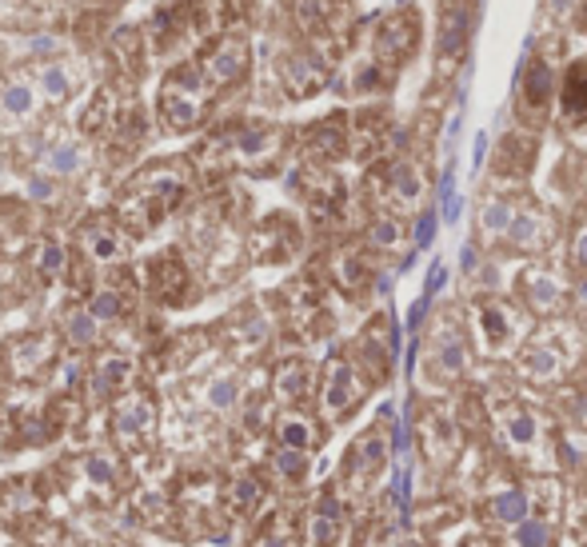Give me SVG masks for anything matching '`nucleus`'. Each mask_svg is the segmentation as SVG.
Listing matches in <instances>:
<instances>
[{
	"label": "nucleus",
	"mask_w": 587,
	"mask_h": 547,
	"mask_svg": "<svg viewBox=\"0 0 587 547\" xmlns=\"http://www.w3.org/2000/svg\"><path fill=\"white\" fill-rule=\"evenodd\" d=\"M496 432H499V443L507 448V456L520 459L524 467L532 472H543L551 467V440H548V424L532 412L520 400H507V404L496 408Z\"/></svg>",
	"instance_id": "1"
},
{
	"label": "nucleus",
	"mask_w": 587,
	"mask_h": 547,
	"mask_svg": "<svg viewBox=\"0 0 587 547\" xmlns=\"http://www.w3.org/2000/svg\"><path fill=\"white\" fill-rule=\"evenodd\" d=\"M180 200H184V181L172 176L168 168H156V173H144L132 181V188L124 192L121 216L129 220L136 232H144V228H152L164 212H172Z\"/></svg>",
	"instance_id": "2"
},
{
	"label": "nucleus",
	"mask_w": 587,
	"mask_h": 547,
	"mask_svg": "<svg viewBox=\"0 0 587 547\" xmlns=\"http://www.w3.org/2000/svg\"><path fill=\"white\" fill-rule=\"evenodd\" d=\"M391 420V408L380 412V420L360 435V440L348 448V459H344V484L352 492H368V484L376 480L380 472L388 467V456H391V443L384 435V424Z\"/></svg>",
	"instance_id": "3"
},
{
	"label": "nucleus",
	"mask_w": 587,
	"mask_h": 547,
	"mask_svg": "<svg viewBox=\"0 0 587 547\" xmlns=\"http://www.w3.org/2000/svg\"><path fill=\"white\" fill-rule=\"evenodd\" d=\"M200 72L189 64V68H172L160 88V116L172 132H189V128L200 124L204 116V100H200Z\"/></svg>",
	"instance_id": "4"
},
{
	"label": "nucleus",
	"mask_w": 587,
	"mask_h": 547,
	"mask_svg": "<svg viewBox=\"0 0 587 547\" xmlns=\"http://www.w3.org/2000/svg\"><path fill=\"white\" fill-rule=\"evenodd\" d=\"M364 388H368V383L360 380L356 364L344 360V356H336L324 372V391H320V412H324V420H344V416L364 400Z\"/></svg>",
	"instance_id": "5"
},
{
	"label": "nucleus",
	"mask_w": 587,
	"mask_h": 547,
	"mask_svg": "<svg viewBox=\"0 0 587 547\" xmlns=\"http://www.w3.org/2000/svg\"><path fill=\"white\" fill-rule=\"evenodd\" d=\"M472 324H475V336H480L483 352H491V356L516 348V340H520L516 312H512V304H504V300H480L472 307Z\"/></svg>",
	"instance_id": "6"
},
{
	"label": "nucleus",
	"mask_w": 587,
	"mask_h": 547,
	"mask_svg": "<svg viewBox=\"0 0 587 547\" xmlns=\"http://www.w3.org/2000/svg\"><path fill=\"white\" fill-rule=\"evenodd\" d=\"M396 344H399V336H396V324H391V316H376V320L364 328L356 352H360V367L368 372L372 383L388 380L391 360H396Z\"/></svg>",
	"instance_id": "7"
},
{
	"label": "nucleus",
	"mask_w": 587,
	"mask_h": 547,
	"mask_svg": "<svg viewBox=\"0 0 587 547\" xmlns=\"http://www.w3.org/2000/svg\"><path fill=\"white\" fill-rule=\"evenodd\" d=\"M420 45V24H415L412 13H391L384 16V24L376 29V64H399L415 53Z\"/></svg>",
	"instance_id": "8"
},
{
	"label": "nucleus",
	"mask_w": 587,
	"mask_h": 547,
	"mask_svg": "<svg viewBox=\"0 0 587 547\" xmlns=\"http://www.w3.org/2000/svg\"><path fill=\"white\" fill-rule=\"evenodd\" d=\"M520 296H524V304L532 307V312L556 316V312H564L567 307V296L572 292H567V284L551 268H527L520 276Z\"/></svg>",
	"instance_id": "9"
},
{
	"label": "nucleus",
	"mask_w": 587,
	"mask_h": 547,
	"mask_svg": "<svg viewBox=\"0 0 587 547\" xmlns=\"http://www.w3.org/2000/svg\"><path fill=\"white\" fill-rule=\"evenodd\" d=\"M483 519H488L491 527H504V532H516V527L524 524V519H532V492L520 484H507L499 487V492H491L488 500H483Z\"/></svg>",
	"instance_id": "10"
},
{
	"label": "nucleus",
	"mask_w": 587,
	"mask_h": 547,
	"mask_svg": "<svg viewBox=\"0 0 587 547\" xmlns=\"http://www.w3.org/2000/svg\"><path fill=\"white\" fill-rule=\"evenodd\" d=\"M551 97H556V68H551L543 56H532L520 76V108L524 116H543L551 108Z\"/></svg>",
	"instance_id": "11"
},
{
	"label": "nucleus",
	"mask_w": 587,
	"mask_h": 547,
	"mask_svg": "<svg viewBox=\"0 0 587 547\" xmlns=\"http://www.w3.org/2000/svg\"><path fill=\"white\" fill-rule=\"evenodd\" d=\"M464 367H467L464 336H459V328H452V320H444L440 332L432 336V375L440 383H452L456 375H464Z\"/></svg>",
	"instance_id": "12"
},
{
	"label": "nucleus",
	"mask_w": 587,
	"mask_h": 547,
	"mask_svg": "<svg viewBox=\"0 0 587 547\" xmlns=\"http://www.w3.org/2000/svg\"><path fill=\"white\" fill-rule=\"evenodd\" d=\"M551 240H556V220L543 216L540 208H520L507 228V244L520 248V252H543Z\"/></svg>",
	"instance_id": "13"
},
{
	"label": "nucleus",
	"mask_w": 587,
	"mask_h": 547,
	"mask_svg": "<svg viewBox=\"0 0 587 547\" xmlns=\"http://www.w3.org/2000/svg\"><path fill=\"white\" fill-rule=\"evenodd\" d=\"M244 72H248V53H244L240 40H228L224 48H216V53L204 61V80L216 84V88H228V84L244 80Z\"/></svg>",
	"instance_id": "14"
},
{
	"label": "nucleus",
	"mask_w": 587,
	"mask_h": 547,
	"mask_svg": "<svg viewBox=\"0 0 587 547\" xmlns=\"http://www.w3.org/2000/svg\"><path fill=\"white\" fill-rule=\"evenodd\" d=\"M152 276V296L164 304H184L189 300V268H184L176 256H164L148 268Z\"/></svg>",
	"instance_id": "15"
},
{
	"label": "nucleus",
	"mask_w": 587,
	"mask_h": 547,
	"mask_svg": "<svg viewBox=\"0 0 587 547\" xmlns=\"http://www.w3.org/2000/svg\"><path fill=\"white\" fill-rule=\"evenodd\" d=\"M340 527H344V508H340L336 495L324 492L316 500V508H312V516H308V540H312V547H336L340 543Z\"/></svg>",
	"instance_id": "16"
},
{
	"label": "nucleus",
	"mask_w": 587,
	"mask_h": 547,
	"mask_svg": "<svg viewBox=\"0 0 587 547\" xmlns=\"http://www.w3.org/2000/svg\"><path fill=\"white\" fill-rule=\"evenodd\" d=\"M280 76H284L288 97H312V92L324 88V64L312 61V56L296 53L280 64Z\"/></svg>",
	"instance_id": "17"
},
{
	"label": "nucleus",
	"mask_w": 587,
	"mask_h": 547,
	"mask_svg": "<svg viewBox=\"0 0 587 547\" xmlns=\"http://www.w3.org/2000/svg\"><path fill=\"white\" fill-rule=\"evenodd\" d=\"M516 367H520L524 380L532 383H551L564 375V352L551 344H532L520 352V360H516Z\"/></svg>",
	"instance_id": "18"
},
{
	"label": "nucleus",
	"mask_w": 587,
	"mask_h": 547,
	"mask_svg": "<svg viewBox=\"0 0 587 547\" xmlns=\"http://www.w3.org/2000/svg\"><path fill=\"white\" fill-rule=\"evenodd\" d=\"M152 420H156V412H152L148 400L140 396H129L124 404H116L113 412V432L121 443H136L144 432H152Z\"/></svg>",
	"instance_id": "19"
},
{
	"label": "nucleus",
	"mask_w": 587,
	"mask_h": 547,
	"mask_svg": "<svg viewBox=\"0 0 587 547\" xmlns=\"http://www.w3.org/2000/svg\"><path fill=\"white\" fill-rule=\"evenodd\" d=\"M420 435H423V448H428V456L436 459V464H448V459L459 451V427L440 412L428 416V424L420 427Z\"/></svg>",
	"instance_id": "20"
},
{
	"label": "nucleus",
	"mask_w": 587,
	"mask_h": 547,
	"mask_svg": "<svg viewBox=\"0 0 587 547\" xmlns=\"http://www.w3.org/2000/svg\"><path fill=\"white\" fill-rule=\"evenodd\" d=\"M559 113L564 121H587V64L575 61L564 72V84H559Z\"/></svg>",
	"instance_id": "21"
},
{
	"label": "nucleus",
	"mask_w": 587,
	"mask_h": 547,
	"mask_svg": "<svg viewBox=\"0 0 587 547\" xmlns=\"http://www.w3.org/2000/svg\"><path fill=\"white\" fill-rule=\"evenodd\" d=\"M388 200H396L399 208H412V204H420L423 196V173L412 164V160H396V164L388 168Z\"/></svg>",
	"instance_id": "22"
},
{
	"label": "nucleus",
	"mask_w": 587,
	"mask_h": 547,
	"mask_svg": "<svg viewBox=\"0 0 587 547\" xmlns=\"http://www.w3.org/2000/svg\"><path fill=\"white\" fill-rule=\"evenodd\" d=\"M535 160V140L524 132H512L499 140V152H496V173L504 176H524Z\"/></svg>",
	"instance_id": "23"
},
{
	"label": "nucleus",
	"mask_w": 587,
	"mask_h": 547,
	"mask_svg": "<svg viewBox=\"0 0 587 547\" xmlns=\"http://www.w3.org/2000/svg\"><path fill=\"white\" fill-rule=\"evenodd\" d=\"M472 32V8L467 4H448L444 21H440V56H459Z\"/></svg>",
	"instance_id": "24"
},
{
	"label": "nucleus",
	"mask_w": 587,
	"mask_h": 547,
	"mask_svg": "<svg viewBox=\"0 0 587 547\" xmlns=\"http://www.w3.org/2000/svg\"><path fill=\"white\" fill-rule=\"evenodd\" d=\"M276 443H280V448L312 451L320 443V432H316V424H312L308 416L288 412V416H280V420H276Z\"/></svg>",
	"instance_id": "25"
},
{
	"label": "nucleus",
	"mask_w": 587,
	"mask_h": 547,
	"mask_svg": "<svg viewBox=\"0 0 587 547\" xmlns=\"http://www.w3.org/2000/svg\"><path fill=\"white\" fill-rule=\"evenodd\" d=\"M516 212H520V204L504 200V196H491V200H483V208H480V232H483V240H507V228H512Z\"/></svg>",
	"instance_id": "26"
},
{
	"label": "nucleus",
	"mask_w": 587,
	"mask_h": 547,
	"mask_svg": "<svg viewBox=\"0 0 587 547\" xmlns=\"http://www.w3.org/2000/svg\"><path fill=\"white\" fill-rule=\"evenodd\" d=\"M308 391H312V367L308 364H304V360L280 364V372H276V396L280 400H288V404H300Z\"/></svg>",
	"instance_id": "27"
},
{
	"label": "nucleus",
	"mask_w": 587,
	"mask_h": 547,
	"mask_svg": "<svg viewBox=\"0 0 587 547\" xmlns=\"http://www.w3.org/2000/svg\"><path fill=\"white\" fill-rule=\"evenodd\" d=\"M336 284L344 288L348 296H360L364 288L372 284V264L364 260L360 252H340L336 256Z\"/></svg>",
	"instance_id": "28"
},
{
	"label": "nucleus",
	"mask_w": 587,
	"mask_h": 547,
	"mask_svg": "<svg viewBox=\"0 0 587 547\" xmlns=\"http://www.w3.org/2000/svg\"><path fill=\"white\" fill-rule=\"evenodd\" d=\"M556 543V519L551 516H532L512 532V547H551Z\"/></svg>",
	"instance_id": "29"
},
{
	"label": "nucleus",
	"mask_w": 587,
	"mask_h": 547,
	"mask_svg": "<svg viewBox=\"0 0 587 547\" xmlns=\"http://www.w3.org/2000/svg\"><path fill=\"white\" fill-rule=\"evenodd\" d=\"M308 148L316 152V156H340V152L348 148L344 124H340V121H324V124H316V128L308 132Z\"/></svg>",
	"instance_id": "30"
},
{
	"label": "nucleus",
	"mask_w": 587,
	"mask_h": 547,
	"mask_svg": "<svg viewBox=\"0 0 587 547\" xmlns=\"http://www.w3.org/2000/svg\"><path fill=\"white\" fill-rule=\"evenodd\" d=\"M80 240H84V252H88L92 260H116V256H124L121 236H116V232H108V228H100V224L84 228V232H80Z\"/></svg>",
	"instance_id": "31"
},
{
	"label": "nucleus",
	"mask_w": 587,
	"mask_h": 547,
	"mask_svg": "<svg viewBox=\"0 0 587 547\" xmlns=\"http://www.w3.org/2000/svg\"><path fill=\"white\" fill-rule=\"evenodd\" d=\"M132 375V360H124V356H105L96 367V391L100 396H108V391L124 388Z\"/></svg>",
	"instance_id": "32"
},
{
	"label": "nucleus",
	"mask_w": 587,
	"mask_h": 547,
	"mask_svg": "<svg viewBox=\"0 0 587 547\" xmlns=\"http://www.w3.org/2000/svg\"><path fill=\"white\" fill-rule=\"evenodd\" d=\"M96 316L88 312V307H76V312H68V320H64V336H68V344H76V348H92L96 344Z\"/></svg>",
	"instance_id": "33"
},
{
	"label": "nucleus",
	"mask_w": 587,
	"mask_h": 547,
	"mask_svg": "<svg viewBox=\"0 0 587 547\" xmlns=\"http://www.w3.org/2000/svg\"><path fill=\"white\" fill-rule=\"evenodd\" d=\"M260 495H264V484L256 480V475H240V480L228 487V500H232L236 516H248V511H256Z\"/></svg>",
	"instance_id": "34"
},
{
	"label": "nucleus",
	"mask_w": 587,
	"mask_h": 547,
	"mask_svg": "<svg viewBox=\"0 0 587 547\" xmlns=\"http://www.w3.org/2000/svg\"><path fill=\"white\" fill-rule=\"evenodd\" d=\"M308 467H312L308 451H296V448H280L276 451V472L284 475L288 484H300L304 475H308Z\"/></svg>",
	"instance_id": "35"
},
{
	"label": "nucleus",
	"mask_w": 587,
	"mask_h": 547,
	"mask_svg": "<svg viewBox=\"0 0 587 547\" xmlns=\"http://www.w3.org/2000/svg\"><path fill=\"white\" fill-rule=\"evenodd\" d=\"M252 547H296V535L284 516H272L268 524H264V532L252 540Z\"/></svg>",
	"instance_id": "36"
},
{
	"label": "nucleus",
	"mask_w": 587,
	"mask_h": 547,
	"mask_svg": "<svg viewBox=\"0 0 587 547\" xmlns=\"http://www.w3.org/2000/svg\"><path fill=\"white\" fill-rule=\"evenodd\" d=\"M399 240H404V224H399V220H391V216L372 220V228H368V244L372 248H396Z\"/></svg>",
	"instance_id": "37"
},
{
	"label": "nucleus",
	"mask_w": 587,
	"mask_h": 547,
	"mask_svg": "<svg viewBox=\"0 0 587 547\" xmlns=\"http://www.w3.org/2000/svg\"><path fill=\"white\" fill-rule=\"evenodd\" d=\"M37 272L45 280H53V276H61L64 272V248L56 244V240H45L40 244V252H37Z\"/></svg>",
	"instance_id": "38"
},
{
	"label": "nucleus",
	"mask_w": 587,
	"mask_h": 547,
	"mask_svg": "<svg viewBox=\"0 0 587 547\" xmlns=\"http://www.w3.org/2000/svg\"><path fill=\"white\" fill-rule=\"evenodd\" d=\"M88 312L96 316V320H116V316H124V296L121 292H96Z\"/></svg>",
	"instance_id": "39"
},
{
	"label": "nucleus",
	"mask_w": 587,
	"mask_h": 547,
	"mask_svg": "<svg viewBox=\"0 0 587 547\" xmlns=\"http://www.w3.org/2000/svg\"><path fill=\"white\" fill-rule=\"evenodd\" d=\"M236 400H240V388H236V380H216L208 388V404L216 408V412H228V408H236Z\"/></svg>",
	"instance_id": "40"
},
{
	"label": "nucleus",
	"mask_w": 587,
	"mask_h": 547,
	"mask_svg": "<svg viewBox=\"0 0 587 547\" xmlns=\"http://www.w3.org/2000/svg\"><path fill=\"white\" fill-rule=\"evenodd\" d=\"M84 475H88L96 487H113L116 484V467L108 464L105 456H88V459H84Z\"/></svg>",
	"instance_id": "41"
},
{
	"label": "nucleus",
	"mask_w": 587,
	"mask_h": 547,
	"mask_svg": "<svg viewBox=\"0 0 587 547\" xmlns=\"http://www.w3.org/2000/svg\"><path fill=\"white\" fill-rule=\"evenodd\" d=\"M388 80H391V76H388L384 64H368V68L356 72V92H380Z\"/></svg>",
	"instance_id": "42"
},
{
	"label": "nucleus",
	"mask_w": 587,
	"mask_h": 547,
	"mask_svg": "<svg viewBox=\"0 0 587 547\" xmlns=\"http://www.w3.org/2000/svg\"><path fill=\"white\" fill-rule=\"evenodd\" d=\"M4 108H8V113H16V116L29 113V108H32V92L24 88V84H13V88L4 92Z\"/></svg>",
	"instance_id": "43"
},
{
	"label": "nucleus",
	"mask_w": 587,
	"mask_h": 547,
	"mask_svg": "<svg viewBox=\"0 0 587 547\" xmlns=\"http://www.w3.org/2000/svg\"><path fill=\"white\" fill-rule=\"evenodd\" d=\"M48 164H53V173H76V164H80V156H76V148H56L53 156H48Z\"/></svg>",
	"instance_id": "44"
},
{
	"label": "nucleus",
	"mask_w": 587,
	"mask_h": 547,
	"mask_svg": "<svg viewBox=\"0 0 587 547\" xmlns=\"http://www.w3.org/2000/svg\"><path fill=\"white\" fill-rule=\"evenodd\" d=\"M572 264L580 272H587V224L575 232V240H572Z\"/></svg>",
	"instance_id": "45"
},
{
	"label": "nucleus",
	"mask_w": 587,
	"mask_h": 547,
	"mask_svg": "<svg viewBox=\"0 0 587 547\" xmlns=\"http://www.w3.org/2000/svg\"><path fill=\"white\" fill-rule=\"evenodd\" d=\"M45 88L53 92V97H64V92H68V76L61 72V68H48V72H45Z\"/></svg>",
	"instance_id": "46"
},
{
	"label": "nucleus",
	"mask_w": 587,
	"mask_h": 547,
	"mask_svg": "<svg viewBox=\"0 0 587 547\" xmlns=\"http://www.w3.org/2000/svg\"><path fill=\"white\" fill-rule=\"evenodd\" d=\"M459 547H499L496 540H488V535H480V532H475V535H464V540H459Z\"/></svg>",
	"instance_id": "47"
},
{
	"label": "nucleus",
	"mask_w": 587,
	"mask_h": 547,
	"mask_svg": "<svg viewBox=\"0 0 587 547\" xmlns=\"http://www.w3.org/2000/svg\"><path fill=\"white\" fill-rule=\"evenodd\" d=\"M432 228H436V220L423 216V220H420V244H428V240H432Z\"/></svg>",
	"instance_id": "48"
},
{
	"label": "nucleus",
	"mask_w": 587,
	"mask_h": 547,
	"mask_svg": "<svg viewBox=\"0 0 587 547\" xmlns=\"http://www.w3.org/2000/svg\"><path fill=\"white\" fill-rule=\"evenodd\" d=\"M580 16H583V21H587V8H583V13H580ZM583 21H580V24H583Z\"/></svg>",
	"instance_id": "49"
}]
</instances>
